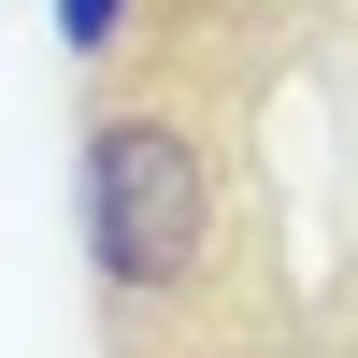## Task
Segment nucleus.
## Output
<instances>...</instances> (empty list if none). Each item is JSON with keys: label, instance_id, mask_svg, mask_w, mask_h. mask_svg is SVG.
<instances>
[{"label": "nucleus", "instance_id": "f257e3e1", "mask_svg": "<svg viewBox=\"0 0 358 358\" xmlns=\"http://www.w3.org/2000/svg\"><path fill=\"white\" fill-rule=\"evenodd\" d=\"M72 215H86V273H101L115 330L143 301H201L215 273V129H201L172 86L86 115V172H72Z\"/></svg>", "mask_w": 358, "mask_h": 358}, {"label": "nucleus", "instance_id": "f03ea898", "mask_svg": "<svg viewBox=\"0 0 358 358\" xmlns=\"http://www.w3.org/2000/svg\"><path fill=\"white\" fill-rule=\"evenodd\" d=\"M129 15H143V0H57V43H72L86 72H101V57L129 43Z\"/></svg>", "mask_w": 358, "mask_h": 358}]
</instances>
